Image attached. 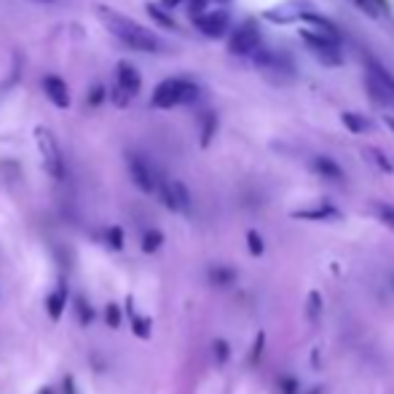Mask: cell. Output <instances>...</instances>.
I'll return each instance as SVG.
<instances>
[{
  "mask_svg": "<svg viewBox=\"0 0 394 394\" xmlns=\"http://www.w3.org/2000/svg\"><path fill=\"white\" fill-rule=\"evenodd\" d=\"M62 394H81L78 392V384H75V378L73 376H65V381H62Z\"/></svg>",
  "mask_w": 394,
  "mask_h": 394,
  "instance_id": "4dcf8cb0",
  "label": "cell"
},
{
  "mask_svg": "<svg viewBox=\"0 0 394 394\" xmlns=\"http://www.w3.org/2000/svg\"><path fill=\"white\" fill-rule=\"evenodd\" d=\"M212 349H215V360H218V365H225V362H228V357H231V349H228V343H225L223 338H218V341L212 343Z\"/></svg>",
  "mask_w": 394,
  "mask_h": 394,
  "instance_id": "4316f807",
  "label": "cell"
},
{
  "mask_svg": "<svg viewBox=\"0 0 394 394\" xmlns=\"http://www.w3.org/2000/svg\"><path fill=\"white\" fill-rule=\"evenodd\" d=\"M193 24H196L206 38H223V35L228 33L231 17H228V11H204L202 17L193 19Z\"/></svg>",
  "mask_w": 394,
  "mask_h": 394,
  "instance_id": "30bf717a",
  "label": "cell"
},
{
  "mask_svg": "<svg viewBox=\"0 0 394 394\" xmlns=\"http://www.w3.org/2000/svg\"><path fill=\"white\" fill-rule=\"evenodd\" d=\"M247 247H250L252 255H263V239H260L257 231H250V234H247Z\"/></svg>",
  "mask_w": 394,
  "mask_h": 394,
  "instance_id": "83f0119b",
  "label": "cell"
},
{
  "mask_svg": "<svg viewBox=\"0 0 394 394\" xmlns=\"http://www.w3.org/2000/svg\"><path fill=\"white\" fill-rule=\"evenodd\" d=\"M373 212L378 215V220H381V223L394 231V206H389V204H373Z\"/></svg>",
  "mask_w": 394,
  "mask_h": 394,
  "instance_id": "603a6c76",
  "label": "cell"
},
{
  "mask_svg": "<svg viewBox=\"0 0 394 394\" xmlns=\"http://www.w3.org/2000/svg\"><path fill=\"white\" fill-rule=\"evenodd\" d=\"M260 351H263V335H257V343H255V354H252V360L260 357Z\"/></svg>",
  "mask_w": 394,
  "mask_h": 394,
  "instance_id": "e575fe53",
  "label": "cell"
},
{
  "mask_svg": "<svg viewBox=\"0 0 394 394\" xmlns=\"http://www.w3.org/2000/svg\"><path fill=\"white\" fill-rule=\"evenodd\" d=\"M301 38H303L306 49L314 54V59H319L322 65H327V68L343 65V54H341V46H338V38L322 35V33H311V30H303Z\"/></svg>",
  "mask_w": 394,
  "mask_h": 394,
  "instance_id": "5b68a950",
  "label": "cell"
},
{
  "mask_svg": "<svg viewBox=\"0 0 394 394\" xmlns=\"http://www.w3.org/2000/svg\"><path fill=\"white\" fill-rule=\"evenodd\" d=\"M43 91H46V97H49L56 107H68L70 105L68 84H65L59 75H46V78H43Z\"/></svg>",
  "mask_w": 394,
  "mask_h": 394,
  "instance_id": "5bb4252c",
  "label": "cell"
},
{
  "mask_svg": "<svg viewBox=\"0 0 394 394\" xmlns=\"http://www.w3.org/2000/svg\"><path fill=\"white\" fill-rule=\"evenodd\" d=\"M309 14V6L303 0H287L276 8L266 11V19H271L274 24H290V22H301V19Z\"/></svg>",
  "mask_w": 394,
  "mask_h": 394,
  "instance_id": "8fae6325",
  "label": "cell"
},
{
  "mask_svg": "<svg viewBox=\"0 0 394 394\" xmlns=\"http://www.w3.org/2000/svg\"><path fill=\"white\" fill-rule=\"evenodd\" d=\"M142 86V78H139V70L129 62H121L119 70H116V89H121L123 94L135 97Z\"/></svg>",
  "mask_w": 394,
  "mask_h": 394,
  "instance_id": "7c38bea8",
  "label": "cell"
},
{
  "mask_svg": "<svg viewBox=\"0 0 394 394\" xmlns=\"http://www.w3.org/2000/svg\"><path fill=\"white\" fill-rule=\"evenodd\" d=\"M105 322H107L110 330H119L121 327V306L107 303V306H105Z\"/></svg>",
  "mask_w": 394,
  "mask_h": 394,
  "instance_id": "d4e9b609",
  "label": "cell"
},
{
  "mask_svg": "<svg viewBox=\"0 0 394 394\" xmlns=\"http://www.w3.org/2000/svg\"><path fill=\"white\" fill-rule=\"evenodd\" d=\"M35 145H38V153L43 161V169L49 172L54 180H65V158H62L59 142H56L52 129L38 126L35 129Z\"/></svg>",
  "mask_w": 394,
  "mask_h": 394,
  "instance_id": "3957f363",
  "label": "cell"
},
{
  "mask_svg": "<svg viewBox=\"0 0 394 394\" xmlns=\"http://www.w3.org/2000/svg\"><path fill=\"white\" fill-rule=\"evenodd\" d=\"M156 193L161 196V202L169 206L172 212H188L190 209V193L180 180H164L161 177Z\"/></svg>",
  "mask_w": 394,
  "mask_h": 394,
  "instance_id": "ba28073f",
  "label": "cell"
},
{
  "mask_svg": "<svg viewBox=\"0 0 394 394\" xmlns=\"http://www.w3.org/2000/svg\"><path fill=\"white\" fill-rule=\"evenodd\" d=\"M105 241H107L110 250H123V228L121 225H110L105 231Z\"/></svg>",
  "mask_w": 394,
  "mask_h": 394,
  "instance_id": "7402d4cb",
  "label": "cell"
},
{
  "mask_svg": "<svg viewBox=\"0 0 394 394\" xmlns=\"http://www.w3.org/2000/svg\"><path fill=\"white\" fill-rule=\"evenodd\" d=\"M75 311H78V322H81L84 327H89L91 322H94V309H91V303L86 301L84 295L75 298Z\"/></svg>",
  "mask_w": 394,
  "mask_h": 394,
  "instance_id": "44dd1931",
  "label": "cell"
},
{
  "mask_svg": "<svg viewBox=\"0 0 394 394\" xmlns=\"http://www.w3.org/2000/svg\"><path fill=\"white\" fill-rule=\"evenodd\" d=\"M386 126H389V132H392V135H394V119H392V116L386 119Z\"/></svg>",
  "mask_w": 394,
  "mask_h": 394,
  "instance_id": "8d00e7d4",
  "label": "cell"
},
{
  "mask_svg": "<svg viewBox=\"0 0 394 394\" xmlns=\"http://www.w3.org/2000/svg\"><path fill=\"white\" fill-rule=\"evenodd\" d=\"M199 97V86L188 78H167L156 86L153 91V107L158 110H169L177 105H188Z\"/></svg>",
  "mask_w": 394,
  "mask_h": 394,
  "instance_id": "7a4b0ae2",
  "label": "cell"
},
{
  "mask_svg": "<svg viewBox=\"0 0 394 394\" xmlns=\"http://www.w3.org/2000/svg\"><path fill=\"white\" fill-rule=\"evenodd\" d=\"M365 89H368L370 100L381 105V107H392L394 105V75L386 68L376 65V62H368Z\"/></svg>",
  "mask_w": 394,
  "mask_h": 394,
  "instance_id": "277c9868",
  "label": "cell"
},
{
  "mask_svg": "<svg viewBox=\"0 0 394 394\" xmlns=\"http://www.w3.org/2000/svg\"><path fill=\"white\" fill-rule=\"evenodd\" d=\"M209 282L215 287H231L236 282V271L234 268H225V266H215V268H209Z\"/></svg>",
  "mask_w": 394,
  "mask_h": 394,
  "instance_id": "e0dca14e",
  "label": "cell"
},
{
  "mask_svg": "<svg viewBox=\"0 0 394 394\" xmlns=\"http://www.w3.org/2000/svg\"><path fill=\"white\" fill-rule=\"evenodd\" d=\"M314 169L319 172L322 177H327V180H343V169L333 161V158H325V156L314 158Z\"/></svg>",
  "mask_w": 394,
  "mask_h": 394,
  "instance_id": "2e32d148",
  "label": "cell"
},
{
  "mask_svg": "<svg viewBox=\"0 0 394 394\" xmlns=\"http://www.w3.org/2000/svg\"><path fill=\"white\" fill-rule=\"evenodd\" d=\"M206 3H209V0H190V14H193V19L204 14V11H206Z\"/></svg>",
  "mask_w": 394,
  "mask_h": 394,
  "instance_id": "1f68e13d",
  "label": "cell"
},
{
  "mask_svg": "<svg viewBox=\"0 0 394 394\" xmlns=\"http://www.w3.org/2000/svg\"><path fill=\"white\" fill-rule=\"evenodd\" d=\"M132 317V330H135V335L142 338V341H148L151 335H153V319L151 317H142V314H129Z\"/></svg>",
  "mask_w": 394,
  "mask_h": 394,
  "instance_id": "d6986e66",
  "label": "cell"
},
{
  "mask_svg": "<svg viewBox=\"0 0 394 394\" xmlns=\"http://www.w3.org/2000/svg\"><path fill=\"white\" fill-rule=\"evenodd\" d=\"M260 49V30L255 22H244L228 38V52L236 56H252Z\"/></svg>",
  "mask_w": 394,
  "mask_h": 394,
  "instance_id": "52a82bcc",
  "label": "cell"
},
{
  "mask_svg": "<svg viewBox=\"0 0 394 394\" xmlns=\"http://www.w3.org/2000/svg\"><path fill=\"white\" fill-rule=\"evenodd\" d=\"M349 3H354L357 8H362V11L370 14V17H378V14L384 11V3H381V0H349Z\"/></svg>",
  "mask_w": 394,
  "mask_h": 394,
  "instance_id": "cb8c5ba5",
  "label": "cell"
},
{
  "mask_svg": "<svg viewBox=\"0 0 394 394\" xmlns=\"http://www.w3.org/2000/svg\"><path fill=\"white\" fill-rule=\"evenodd\" d=\"M97 14H100V22L119 38L123 46H129V49L142 52V54L161 52V40H158V35H156L153 30H148V27H142L139 22L123 17V14L113 11V8H107V6H100Z\"/></svg>",
  "mask_w": 394,
  "mask_h": 394,
  "instance_id": "6da1fadb",
  "label": "cell"
},
{
  "mask_svg": "<svg viewBox=\"0 0 394 394\" xmlns=\"http://www.w3.org/2000/svg\"><path fill=\"white\" fill-rule=\"evenodd\" d=\"M161 244H164V234H161L158 228H151V231H145V236H142V252L153 255L156 250H161Z\"/></svg>",
  "mask_w": 394,
  "mask_h": 394,
  "instance_id": "ffe728a7",
  "label": "cell"
},
{
  "mask_svg": "<svg viewBox=\"0 0 394 394\" xmlns=\"http://www.w3.org/2000/svg\"><path fill=\"white\" fill-rule=\"evenodd\" d=\"M319 311H322V298H319V292H311L309 295V317H319Z\"/></svg>",
  "mask_w": 394,
  "mask_h": 394,
  "instance_id": "f1b7e54d",
  "label": "cell"
},
{
  "mask_svg": "<svg viewBox=\"0 0 394 394\" xmlns=\"http://www.w3.org/2000/svg\"><path fill=\"white\" fill-rule=\"evenodd\" d=\"M126 167H129V174H132V180H135V185H137L142 193H156V190H158L161 177H158V172L153 169V164H151L145 156L129 153L126 156Z\"/></svg>",
  "mask_w": 394,
  "mask_h": 394,
  "instance_id": "8992f818",
  "label": "cell"
},
{
  "mask_svg": "<svg viewBox=\"0 0 394 394\" xmlns=\"http://www.w3.org/2000/svg\"><path fill=\"white\" fill-rule=\"evenodd\" d=\"M38 394H56V392H54L52 386H40V389H38Z\"/></svg>",
  "mask_w": 394,
  "mask_h": 394,
  "instance_id": "d590c367",
  "label": "cell"
},
{
  "mask_svg": "<svg viewBox=\"0 0 394 394\" xmlns=\"http://www.w3.org/2000/svg\"><path fill=\"white\" fill-rule=\"evenodd\" d=\"M282 386H285V394H295V389H298V384H295V381H290V378H287Z\"/></svg>",
  "mask_w": 394,
  "mask_h": 394,
  "instance_id": "836d02e7",
  "label": "cell"
},
{
  "mask_svg": "<svg viewBox=\"0 0 394 394\" xmlns=\"http://www.w3.org/2000/svg\"><path fill=\"white\" fill-rule=\"evenodd\" d=\"M177 3H180V0H164V6H167V8H172V6H177Z\"/></svg>",
  "mask_w": 394,
  "mask_h": 394,
  "instance_id": "74e56055",
  "label": "cell"
},
{
  "mask_svg": "<svg viewBox=\"0 0 394 394\" xmlns=\"http://www.w3.org/2000/svg\"><path fill=\"white\" fill-rule=\"evenodd\" d=\"M215 126H218V119H215V113H206L204 116V132H202V145H209L212 142V135H215Z\"/></svg>",
  "mask_w": 394,
  "mask_h": 394,
  "instance_id": "484cf974",
  "label": "cell"
},
{
  "mask_svg": "<svg viewBox=\"0 0 394 394\" xmlns=\"http://www.w3.org/2000/svg\"><path fill=\"white\" fill-rule=\"evenodd\" d=\"M252 56H255V65L263 70L268 78H274V81H290V78H292L290 62H287L282 54H276V52H255Z\"/></svg>",
  "mask_w": 394,
  "mask_h": 394,
  "instance_id": "9c48e42d",
  "label": "cell"
},
{
  "mask_svg": "<svg viewBox=\"0 0 394 394\" xmlns=\"http://www.w3.org/2000/svg\"><path fill=\"white\" fill-rule=\"evenodd\" d=\"M343 126L349 129V132H354V135H365V132H370L373 126H370V121L360 116V113H343L341 116Z\"/></svg>",
  "mask_w": 394,
  "mask_h": 394,
  "instance_id": "ac0fdd59",
  "label": "cell"
},
{
  "mask_svg": "<svg viewBox=\"0 0 394 394\" xmlns=\"http://www.w3.org/2000/svg\"><path fill=\"white\" fill-rule=\"evenodd\" d=\"M148 14H151V17H156V22H161V24H164V27H174V22H172V19H167L164 17V14H161V11H158V8H156V6H148Z\"/></svg>",
  "mask_w": 394,
  "mask_h": 394,
  "instance_id": "f546056e",
  "label": "cell"
},
{
  "mask_svg": "<svg viewBox=\"0 0 394 394\" xmlns=\"http://www.w3.org/2000/svg\"><path fill=\"white\" fill-rule=\"evenodd\" d=\"M65 309H68V285H65V279H59V285L46 295V314L52 322H59Z\"/></svg>",
  "mask_w": 394,
  "mask_h": 394,
  "instance_id": "4fadbf2b",
  "label": "cell"
},
{
  "mask_svg": "<svg viewBox=\"0 0 394 394\" xmlns=\"http://www.w3.org/2000/svg\"><path fill=\"white\" fill-rule=\"evenodd\" d=\"M295 218H303V220H333V218H338V209L335 206H314V209H298V212H292Z\"/></svg>",
  "mask_w": 394,
  "mask_h": 394,
  "instance_id": "9a60e30c",
  "label": "cell"
},
{
  "mask_svg": "<svg viewBox=\"0 0 394 394\" xmlns=\"http://www.w3.org/2000/svg\"><path fill=\"white\" fill-rule=\"evenodd\" d=\"M103 97H105V89L103 86H97V89L91 91V105H100L103 103Z\"/></svg>",
  "mask_w": 394,
  "mask_h": 394,
  "instance_id": "d6a6232c",
  "label": "cell"
}]
</instances>
